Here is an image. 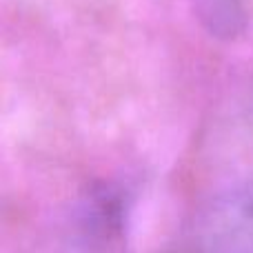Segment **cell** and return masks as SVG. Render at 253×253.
Here are the masks:
<instances>
[{"instance_id":"cell-1","label":"cell","mask_w":253,"mask_h":253,"mask_svg":"<svg viewBox=\"0 0 253 253\" xmlns=\"http://www.w3.org/2000/svg\"><path fill=\"white\" fill-rule=\"evenodd\" d=\"M196 253H253V180L213 193L193 222Z\"/></svg>"},{"instance_id":"cell-2","label":"cell","mask_w":253,"mask_h":253,"mask_svg":"<svg viewBox=\"0 0 253 253\" xmlns=\"http://www.w3.org/2000/svg\"><path fill=\"white\" fill-rule=\"evenodd\" d=\"M191 7L207 34L224 42L238 40L249 25L245 0H191Z\"/></svg>"}]
</instances>
